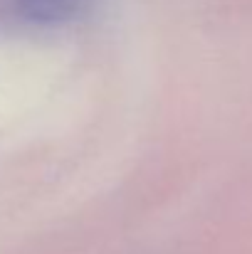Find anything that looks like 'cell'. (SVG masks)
<instances>
[{
  "mask_svg": "<svg viewBox=\"0 0 252 254\" xmlns=\"http://www.w3.org/2000/svg\"><path fill=\"white\" fill-rule=\"evenodd\" d=\"M86 0H12L15 12L32 25H60L72 20Z\"/></svg>",
  "mask_w": 252,
  "mask_h": 254,
  "instance_id": "6da1fadb",
  "label": "cell"
}]
</instances>
